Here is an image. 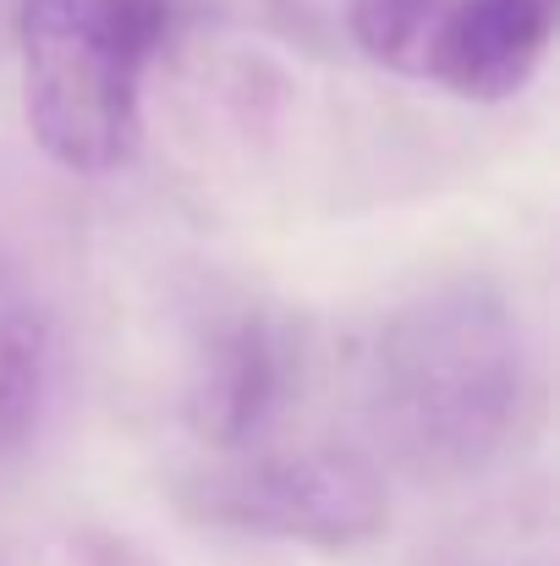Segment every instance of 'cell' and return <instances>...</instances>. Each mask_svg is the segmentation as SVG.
<instances>
[{"label": "cell", "mask_w": 560, "mask_h": 566, "mask_svg": "<svg viewBox=\"0 0 560 566\" xmlns=\"http://www.w3.org/2000/svg\"><path fill=\"white\" fill-rule=\"evenodd\" d=\"M445 6L451 0H352V33L373 61L395 72H418Z\"/></svg>", "instance_id": "52a82bcc"}, {"label": "cell", "mask_w": 560, "mask_h": 566, "mask_svg": "<svg viewBox=\"0 0 560 566\" xmlns=\"http://www.w3.org/2000/svg\"><path fill=\"white\" fill-rule=\"evenodd\" d=\"M55 396V331L33 303L0 308V473L28 457Z\"/></svg>", "instance_id": "8992f818"}, {"label": "cell", "mask_w": 560, "mask_h": 566, "mask_svg": "<svg viewBox=\"0 0 560 566\" xmlns=\"http://www.w3.org/2000/svg\"><path fill=\"white\" fill-rule=\"evenodd\" d=\"M166 33L171 0H17L33 144L77 177L121 171L144 138V77Z\"/></svg>", "instance_id": "7a4b0ae2"}, {"label": "cell", "mask_w": 560, "mask_h": 566, "mask_svg": "<svg viewBox=\"0 0 560 566\" xmlns=\"http://www.w3.org/2000/svg\"><path fill=\"white\" fill-rule=\"evenodd\" d=\"M297 375H303L297 336L275 314L242 308L203 336L187 379V418L209 446L247 451L292 407Z\"/></svg>", "instance_id": "277c9868"}, {"label": "cell", "mask_w": 560, "mask_h": 566, "mask_svg": "<svg viewBox=\"0 0 560 566\" xmlns=\"http://www.w3.org/2000/svg\"><path fill=\"white\" fill-rule=\"evenodd\" d=\"M560 0H451L429 33L423 66L456 99H511L550 55Z\"/></svg>", "instance_id": "5b68a950"}, {"label": "cell", "mask_w": 560, "mask_h": 566, "mask_svg": "<svg viewBox=\"0 0 560 566\" xmlns=\"http://www.w3.org/2000/svg\"><path fill=\"white\" fill-rule=\"evenodd\" d=\"M363 401L379 446L412 473H478L522 423L528 347L489 286H445L373 336Z\"/></svg>", "instance_id": "6da1fadb"}, {"label": "cell", "mask_w": 560, "mask_h": 566, "mask_svg": "<svg viewBox=\"0 0 560 566\" xmlns=\"http://www.w3.org/2000/svg\"><path fill=\"white\" fill-rule=\"evenodd\" d=\"M182 501L225 528L292 539V545H363L384 528V484L358 451L303 446V451H253L220 468H203Z\"/></svg>", "instance_id": "3957f363"}]
</instances>
